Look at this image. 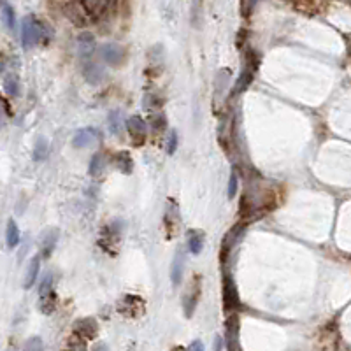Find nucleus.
I'll list each match as a JSON object with an SVG mask.
<instances>
[{
    "label": "nucleus",
    "mask_w": 351,
    "mask_h": 351,
    "mask_svg": "<svg viewBox=\"0 0 351 351\" xmlns=\"http://www.w3.org/2000/svg\"><path fill=\"white\" fill-rule=\"evenodd\" d=\"M44 30H42V23L37 20L35 16H27L21 25V40H23V48L30 49L33 46H37L42 40Z\"/></svg>",
    "instance_id": "obj_1"
},
{
    "label": "nucleus",
    "mask_w": 351,
    "mask_h": 351,
    "mask_svg": "<svg viewBox=\"0 0 351 351\" xmlns=\"http://www.w3.org/2000/svg\"><path fill=\"white\" fill-rule=\"evenodd\" d=\"M258 57L255 55L253 51H250V58H246V64H244V69H242L241 76H239V79L235 81V86L234 90H232V95H235V93H241L244 92V90L248 88V86L253 83L255 79V74H256V70H258Z\"/></svg>",
    "instance_id": "obj_2"
},
{
    "label": "nucleus",
    "mask_w": 351,
    "mask_h": 351,
    "mask_svg": "<svg viewBox=\"0 0 351 351\" xmlns=\"http://www.w3.org/2000/svg\"><path fill=\"white\" fill-rule=\"evenodd\" d=\"M146 304L137 295H125L118 304V311L127 318H137L144 313Z\"/></svg>",
    "instance_id": "obj_3"
},
{
    "label": "nucleus",
    "mask_w": 351,
    "mask_h": 351,
    "mask_svg": "<svg viewBox=\"0 0 351 351\" xmlns=\"http://www.w3.org/2000/svg\"><path fill=\"white\" fill-rule=\"evenodd\" d=\"M127 132L133 146H142L148 139V125L141 116H130L127 120Z\"/></svg>",
    "instance_id": "obj_4"
},
{
    "label": "nucleus",
    "mask_w": 351,
    "mask_h": 351,
    "mask_svg": "<svg viewBox=\"0 0 351 351\" xmlns=\"http://www.w3.org/2000/svg\"><path fill=\"white\" fill-rule=\"evenodd\" d=\"M200 281H202L200 276H195V278L191 279V285L190 288H188V291H186L185 297H183V309H185L186 318H191L195 307H197L198 304V297H200V291H202Z\"/></svg>",
    "instance_id": "obj_5"
},
{
    "label": "nucleus",
    "mask_w": 351,
    "mask_h": 351,
    "mask_svg": "<svg viewBox=\"0 0 351 351\" xmlns=\"http://www.w3.org/2000/svg\"><path fill=\"white\" fill-rule=\"evenodd\" d=\"M120 239H121L120 226H118L116 223H113V225H107L104 230H102L98 244H100L107 253L114 255L118 251V246H120Z\"/></svg>",
    "instance_id": "obj_6"
},
{
    "label": "nucleus",
    "mask_w": 351,
    "mask_h": 351,
    "mask_svg": "<svg viewBox=\"0 0 351 351\" xmlns=\"http://www.w3.org/2000/svg\"><path fill=\"white\" fill-rule=\"evenodd\" d=\"M239 306H241V300H239V293L237 288L234 285V279L230 276H225L223 279V307L226 311H237Z\"/></svg>",
    "instance_id": "obj_7"
},
{
    "label": "nucleus",
    "mask_w": 351,
    "mask_h": 351,
    "mask_svg": "<svg viewBox=\"0 0 351 351\" xmlns=\"http://www.w3.org/2000/svg\"><path fill=\"white\" fill-rule=\"evenodd\" d=\"M72 332L79 335V337H83V339L92 341V339H95V335H97L98 325L93 318H83V319H77V321L74 323Z\"/></svg>",
    "instance_id": "obj_8"
},
{
    "label": "nucleus",
    "mask_w": 351,
    "mask_h": 351,
    "mask_svg": "<svg viewBox=\"0 0 351 351\" xmlns=\"http://www.w3.org/2000/svg\"><path fill=\"white\" fill-rule=\"evenodd\" d=\"M225 332H226L225 339L228 341L226 348H228V350H237L239 344L235 343V341L239 339V318H237V315H230L228 318H226Z\"/></svg>",
    "instance_id": "obj_9"
},
{
    "label": "nucleus",
    "mask_w": 351,
    "mask_h": 351,
    "mask_svg": "<svg viewBox=\"0 0 351 351\" xmlns=\"http://www.w3.org/2000/svg\"><path fill=\"white\" fill-rule=\"evenodd\" d=\"M79 4L85 7L86 14L92 18H100L109 9L111 0H79Z\"/></svg>",
    "instance_id": "obj_10"
},
{
    "label": "nucleus",
    "mask_w": 351,
    "mask_h": 351,
    "mask_svg": "<svg viewBox=\"0 0 351 351\" xmlns=\"http://www.w3.org/2000/svg\"><path fill=\"white\" fill-rule=\"evenodd\" d=\"M100 53L102 58L109 65H113V67H116V65H120L121 62L125 60V51H123V48L120 44H105L100 49Z\"/></svg>",
    "instance_id": "obj_11"
},
{
    "label": "nucleus",
    "mask_w": 351,
    "mask_h": 351,
    "mask_svg": "<svg viewBox=\"0 0 351 351\" xmlns=\"http://www.w3.org/2000/svg\"><path fill=\"white\" fill-rule=\"evenodd\" d=\"M98 141V132L93 128H83L74 135L72 146L74 148H88Z\"/></svg>",
    "instance_id": "obj_12"
},
{
    "label": "nucleus",
    "mask_w": 351,
    "mask_h": 351,
    "mask_svg": "<svg viewBox=\"0 0 351 351\" xmlns=\"http://www.w3.org/2000/svg\"><path fill=\"white\" fill-rule=\"evenodd\" d=\"M242 228H244L242 225H235L234 228H232V230L225 235V239H223V244H222V260H226L228 253H230L232 248H234L235 241H237L239 235L242 234Z\"/></svg>",
    "instance_id": "obj_13"
},
{
    "label": "nucleus",
    "mask_w": 351,
    "mask_h": 351,
    "mask_svg": "<svg viewBox=\"0 0 351 351\" xmlns=\"http://www.w3.org/2000/svg\"><path fill=\"white\" fill-rule=\"evenodd\" d=\"M185 253L183 251H178L176 253V258L172 262V271H170V279H172L174 287H179V283L183 279V272H185Z\"/></svg>",
    "instance_id": "obj_14"
},
{
    "label": "nucleus",
    "mask_w": 351,
    "mask_h": 351,
    "mask_svg": "<svg viewBox=\"0 0 351 351\" xmlns=\"http://www.w3.org/2000/svg\"><path fill=\"white\" fill-rule=\"evenodd\" d=\"M85 77L90 81V83H93V85H97V83H100L102 77H104V70H102L100 65H97L95 62H86L85 65Z\"/></svg>",
    "instance_id": "obj_15"
},
{
    "label": "nucleus",
    "mask_w": 351,
    "mask_h": 351,
    "mask_svg": "<svg viewBox=\"0 0 351 351\" xmlns=\"http://www.w3.org/2000/svg\"><path fill=\"white\" fill-rule=\"evenodd\" d=\"M188 248L193 255H200L204 248V232L190 230L188 232Z\"/></svg>",
    "instance_id": "obj_16"
},
{
    "label": "nucleus",
    "mask_w": 351,
    "mask_h": 351,
    "mask_svg": "<svg viewBox=\"0 0 351 351\" xmlns=\"http://www.w3.org/2000/svg\"><path fill=\"white\" fill-rule=\"evenodd\" d=\"M114 165H116L118 169L121 170V172L132 174L133 160H132V157H130V153H127V151H121V153H118L116 158H114Z\"/></svg>",
    "instance_id": "obj_17"
},
{
    "label": "nucleus",
    "mask_w": 351,
    "mask_h": 351,
    "mask_svg": "<svg viewBox=\"0 0 351 351\" xmlns=\"http://www.w3.org/2000/svg\"><path fill=\"white\" fill-rule=\"evenodd\" d=\"M39 269H40V258L39 256H33L32 262H30L29 269H27V276H25V288H32L33 283L37 279V274H39Z\"/></svg>",
    "instance_id": "obj_18"
},
{
    "label": "nucleus",
    "mask_w": 351,
    "mask_h": 351,
    "mask_svg": "<svg viewBox=\"0 0 351 351\" xmlns=\"http://www.w3.org/2000/svg\"><path fill=\"white\" fill-rule=\"evenodd\" d=\"M291 4L295 5V9L307 16H311L318 11V0H291Z\"/></svg>",
    "instance_id": "obj_19"
},
{
    "label": "nucleus",
    "mask_w": 351,
    "mask_h": 351,
    "mask_svg": "<svg viewBox=\"0 0 351 351\" xmlns=\"http://www.w3.org/2000/svg\"><path fill=\"white\" fill-rule=\"evenodd\" d=\"M55 307H57V293L53 291V293L46 295V297H39V309L40 313H44V315H51L55 311Z\"/></svg>",
    "instance_id": "obj_20"
},
{
    "label": "nucleus",
    "mask_w": 351,
    "mask_h": 351,
    "mask_svg": "<svg viewBox=\"0 0 351 351\" xmlns=\"http://www.w3.org/2000/svg\"><path fill=\"white\" fill-rule=\"evenodd\" d=\"M142 105H144V109L148 111V113H158L160 111V107L163 105V100H161L160 97H157L155 93H148V95H144V102H142Z\"/></svg>",
    "instance_id": "obj_21"
},
{
    "label": "nucleus",
    "mask_w": 351,
    "mask_h": 351,
    "mask_svg": "<svg viewBox=\"0 0 351 351\" xmlns=\"http://www.w3.org/2000/svg\"><path fill=\"white\" fill-rule=\"evenodd\" d=\"M57 237H58L57 230L48 232V235L44 237L42 246H40V251H42V255H44V258H48L49 255H51V251L55 250V246H57Z\"/></svg>",
    "instance_id": "obj_22"
},
{
    "label": "nucleus",
    "mask_w": 351,
    "mask_h": 351,
    "mask_svg": "<svg viewBox=\"0 0 351 351\" xmlns=\"http://www.w3.org/2000/svg\"><path fill=\"white\" fill-rule=\"evenodd\" d=\"M20 244V228L14 220H9L7 223V246L16 248Z\"/></svg>",
    "instance_id": "obj_23"
},
{
    "label": "nucleus",
    "mask_w": 351,
    "mask_h": 351,
    "mask_svg": "<svg viewBox=\"0 0 351 351\" xmlns=\"http://www.w3.org/2000/svg\"><path fill=\"white\" fill-rule=\"evenodd\" d=\"M4 90L11 97H18L20 95V83H18V77L14 74L4 76Z\"/></svg>",
    "instance_id": "obj_24"
},
{
    "label": "nucleus",
    "mask_w": 351,
    "mask_h": 351,
    "mask_svg": "<svg viewBox=\"0 0 351 351\" xmlns=\"http://www.w3.org/2000/svg\"><path fill=\"white\" fill-rule=\"evenodd\" d=\"M48 141L46 139H39L35 144V148H33V160L39 161V160H44L46 157H48Z\"/></svg>",
    "instance_id": "obj_25"
},
{
    "label": "nucleus",
    "mask_w": 351,
    "mask_h": 351,
    "mask_svg": "<svg viewBox=\"0 0 351 351\" xmlns=\"http://www.w3.org/2000/svg\"><path fill=\"white\" fill-rule=\"evenodd\" d=\"M104 163H105L104 155L97 153L92 158V163H90V174H92V176H98V174L102 172V169H104Z\"/></svg>",
    "instance_id": "obj_26"
},
{
    "label": "nucleus",
    "mask_w": 351,
    "mask_h": 351,
    "mask_svg": "<svg viewBox=\"0 0 351 351\" xmlns=\"http://www.w3.org/2000/svg\"><path fill=\"white\" fill-rule=\"evenodd\" d=\"M4 18H5V23H7L9 30H16V14H14V9L11 7L9 4H4Z\"/></svg>",
    "instance_id": "obj_27"
},
{
    "label": "nucleus",
    "mask_w": 351,
    "mask_h": 351,
    "mask_svg": "<svg viewBox=\"0 0 351 351\" xmlns=\"http://www.w3.org/2000/svg\"><path fill=\"white\" fill-rule=\"evenodd\" d=\"M151 125H153V128H157V130H163L167 127V120H165V116L158 111V113H153L151 114Z\"/></svg>",
    "instance_id": "obj_28"
},
{
    "label": "nucleus",
    "mask_w": 351,
    "mask_h": 351,
    "mask_svg": "<svg viewBox=\"0 0 351 351\" xmlns=\"http://www.w3.org/2000/svg\"><path fill=\"white\" fill-rule=\"evenodd\" d=\"M53 281H51V276H46L44 279H42V283H40L39 287V297H46V295L53 293Z\"/></svg>",
    "instance_id": "obj_29"
},
{
    "label": "nucleus",
    "mask_w": 351,
    "mask_h": 351,
    "mask_svg": "<svg viewBox=\"0 0 351 351\" xmlns=\"http://www.w3.org/2000/svg\"><path fill=\"white\" fill-rule=\"evenodd\" d=\"M237 188H239L237 172H235V170H232L230 179H228V198H234L235 195H237Z\"/></svg>",
    "instance_id": "obj_30"
},
{
    "label": "nucleus",
    "mask_w": 351,
    "mask_h": 351,
    "mask_svg": "<svg viewBox=\"0 0 351 351\" xmlns=\"http://www.w3.org/2000/svg\"><path fill=\"white\" fill-rule=\"evenodd\" d=\"M176 150H178V133L172 130V132H170L169 142H167V153L174 155V153H176Z\"/></svg>",
    "instance_id": "obj_31"
},
{
    "label": "nucleus",
    "mask_w": 351,
    "mask_h": 351,
    "mask_svg": "<svg viewBox=\"0 0 351 351\" xmlns=\"http://www.w3.org/2000/svg\"><path fill=\"white\" fill-rule=\"evenodd\" d=\"M118 118H120V114H118V113H113V114L109 116L111 128H113L114 133H120V123H118Z\"/></svg>",
    "instance_id": "obj_32"
},
{
    "label": "nucleus",
    "mask_w": 351,
    "mask_h": 351,
    "mask_svg": "<svg viewBox=\"0 0 351 351\" xmlns=\"http://www.w3.org/2000/svg\"><path fill=\"white\" fill-rule=\"evenodd\" d=\"M190 350H198V351H202V350H204V346H202L200 341H195L193 344H190Z\"/></svg>",
    "instance_id": "obj_33"
},
{
    "label": "nucleus",
    "mask_w": 351,
    "mask_h": 351,
    "mask_svg": "<svg viewBox=\"0 0 351 351\" xmlns=\"http://www.w3.org/2000/svg\"><path fill=\"white\" fill-rule=\"evenodd\" d=\"M2 105H4V111L7 113V116H12V111L9 109V104H7V100H5V98L2 100Z\"/></svg>",
    "instance_id": "obj_34"
}]
</instances>
